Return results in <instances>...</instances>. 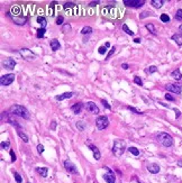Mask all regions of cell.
I'll list each match as a JSON object with an SVG mask.
<instances>
[{
	"mask_svg": "<svg viewBox=\"0 0 182 183\" xmlns=\"http://www.w3.org/2000/svg\"><path fill=\"white\" fill-rule=\"evenodd\" d=\"M9 112L15 115V116H18L20 118H24L26 120H28L31 118V113L29 111L26 109L24 106H20V105H14L9 108Z\"/></svg>",
	"mask_w": 182,
	"mask_h": 183,
	"instance_id": "obj_1",
	"label": "cell"
},
{
	"mask_svg": "<svg viewBox=\"0 0 182 183\" xmlns=\"http://www.w3.org/2000/svg\"><path fill=\"white\" fill-rule=\"evenodd\" d=\"M126 149V143L122 139H115L112 145V153L116 157H120Z\"/></svg>",
	"mask_w": 182,
	"mask_h": 183,
	"instance_id": "obj_2",
	"label": "cell"
},
{
	"mask_svg": "<svg viewBox=\"0 0 182 183\" xmlns=\"http://www.w3.org/2000/svg\"><path fill=\"white\" fill-rule=\"evenodd\" d=\"M156 138L165 147H171L173 145V137L167 133H159Z\"/></svg>",
	"mask_w": 182,
	"mask_h": 183,
	"instance_id": "obj_3",
	"label": "cell"
},
{
	"mask_svg": "<svg viewBox=\"0 0 182 183\" xmlns=\"http://www.w3.org/2000/svg\"><path fill=\"white\" fill-rule=\"evenodd\" d=\"M96 125H97V128L99 130H102V129L107 128L108 125H109V119L107 116H99L97 119H96Z\"/></svg>",
	"mask_w": 182,
	"mask_h": 183,
	"instance_id": "obj_4",
	"label": "cell"
},
{
	"mask_svg": "<svg viewBox=\"0 0 182 183\" xmlns=\"http://www.w3.org/2000/svg\"><path fill=\"white\" fill-rule=\"evenodd\" d=\"M18 52L19 54L21 55V57L24 60H26V61H33V60L36 58V55L34 54L31 50H28V48H20Z\"/></svg>",
	"mask_w": 182,
	"mask_h": 183,
	"instance_id": "obj_5",
	"label": "cell"
},
{
	"mask_svg": "<svg viewBox=\"0 0 182 183\" xmlns=\"http://www.w3.org/2000/svg\"><path fill=\"white\" fill-rule=\"evenodd\" d=\"M14 80H15V74H6V75H2L0 78V84L3 86V87H7V86H10L14 82Z\"/></svg>",
	"mask_w": 182,
	"mask_h": 183,
	"instance_id": "obj_6",
	"label": "cell"
},
{
	"mask_svg": "<svg viewBox=\"0 0 182 183\" xmlns=\"http://www.w3.org/2000/svg\"><path fill=\"white\" fill-rule=\"evenodd\" d=\"M165 89L170 92L180 94L182 92V86L181 84H179V83H169V84L165 86Z\"/></svg>",
	"mask_w": 182,
	"mask_h": 183,
	"instance_id": "obj_7",
	"label": "cell"
},
{
	"mask_svg": "<svg viewBox=\"0 0 182 183\" xmlns=\"http://www.w3.org/2000/svg\"><path fill=\"white\" fill-rule=\"evenodd\" d=\"M145 1L144 0H124V5L127 7H133V8H141L144 6Z\"/></svg>",
	"mask_w": 182,
	"mask_h": 183,
	"instance_id": "obj_8",
	"label": "cell"
},
{
	"mask_svg": "<svg viewBox=\"0 0 182 183\" xmlns=\"http://www.w3.org/2000/svg\"><path fill=\"white\" fill-rule=\"evenodd\" d=\"M7 16L10 17L15 21V24H17V25H25L27 23V20H28L27 17H17V16H14L11 13H7Z\"/></svg>",
	"mask_w": 182,
	"mask_h": 183,
	"instance_id": "obj_9",
	"label": "cell"
},
{
	"mask_svg": "<svg viewBox=\"0 0 182 183\" xmlns=\"http://www.w3.org/2000/svg\"><path fill=\"white\" fill-rule=\"evenodd\" d=\"M2 65H3V68H5V69H8V70H14V69H15V66H16V61H15L14 58H10V57H8V58L3 60V62H2Z\"/></svg>",
	"mask_w": 182,
	"mask_h": 183,
	"instance_id": "obj_10",
	"label": "cell"
},
{
	"mask_svg": "<svg viewBox=\"0 0 182 183\" xmlns=\"http://www.w3.org/2000/svg\"><path fill=\"white\" fill-rule=\"evenodd\" d=\"M64 167H65V170H66L69 173H72V174H78V170H76L75 165L73 164L70 160H66V161H64Z\"/></svg>",
	"mask_w": 182,
	"mask_h": 183,
	"instance_id": "obj_11",
	"label": "cell"
},
{
	"mask_svg": "<svg viewBox=\"0 0 182 183\" xmlns=\"http://www.w3.org/2000/svg\"><path fill=\"white\" fill-rule=\"evenodd\" d=\"M106 170L108 171V173L104 174V180L107 183H115V174H114V172L108 167H106Z\"/></svg>",
	"mask_w": 182,
	"mask_h": 183,
	"instance_id": "obj_12",
	"label": "cell"
},
{
	"mask_svg": "<svg viewBox=\"0 0 182 183\" xmlns=\"http://www.w3.org/2000/svg\"><path fill=\"white\" fill-rule=\"evenodd\" d=\"M86 109L88 110L89 112H91V113H99V108L96 106V103L94 102H92V101H90V102H87L86 103Z\"/></svg>",
	"mask_w": 182,
	"mask_h": 183,
	"instance_id": "obj_13",
	"label": "cell"
},
{
	"mask_svg": "<svg viewBox=\"0 0 182 183\" xmlns=\"http://www.w3.org/2000/svg\"><path fill=\"white\" fill-rule=\"evenodd\" d=\"M89 148H90L91 151H92V153H93V157H94V160H96V161H99V160H100V157H101V154H100V152H99L98 147H96L94 145L90 144V145H89Z\"/></svg>",
	"mask_w": 182,
	"mask_h": 183,
	"instance_id": "obj_14",
	"label": "cell"
},
{
	"mask_svg": "<svg viewBox=\"0 0 182 183\" xmlns=\"http://www.w3.org/2000/svg\"><path fill=\"white\" fill-rule=\"evenodd\" d=\"M147 170L149 173L152 174H156L160 172V166L156 164V163H152V164H148L147 165Z\"/></svg>",
	"mask_w": 182,
	"mask_h": 183,
	"instance_id": "obj_15",
	"label": "cell"
},
{
	"mask_svg": "<svg viewBox=\"0 0 182 183\" xmlns=\"http://www.w3.org/2000/svg\"><path fill=\"white\" fill-rule=\"evenodd\" d=\"M82 108H83V103L76 102V103H74L72 107H71V110H72V112H74L75 115H79V113L81 112Z\"/></svg>",
	"mask_w": 182,
	"mask_h": 183,
	"instance_id": "obj_16",
	"label": "cell"
},
{
	"mask_svg": "<svg viewBox=\"0 0 182 183\" xmlns=\"http://www.w3.org/2000/svg\"><path fill=\"white\" fill-rule=\"evenodd\" d=\"M73 94H74L73 92H64V93H62V94H60V95H56L55 99L62 101V100H65V99H70Z\"/></svg>",
	"mask_w": 182,
	"mask_h": 183,
	"instance_id": "obj_17",
	"label": "cell"
},
{
	"mask_svg": "<svg viewBox=\"0 0 182 183\" xmlns=\"http://www.w3.org/2000/svg\"><path fill=\"white\" fill-rule=\"evenodd\" d=\"M35 171H36L39 175H42L43 178H46V176H47V173H48V168H47V167H36Z\"/></svg>",
	"mask_w": 182,
	"mask_h": 183,
	"instance_id": "obj_18",
	"label": "cell"
},
{
	"mask_svg": "<svg viewBox=\"0 0 182 183\" xmlns=\"http://www.w3.org/2000/svg\"><path fill=\"white\" fill-rule=\"evenodd\" d=\"M36 20H37V23L42 26V28H45V27H46V25H47V20H46L45 17H43V16H38Z\"/></svg>",
	"mask_w": 182,
	"mask_h": 183,
	"instance_id": "obj_19",
	"label": "cell"
},
{
	"mask_svg": "<svg viewBox=\"0 0 182 183\" xmlns=\"http://www.w3.org/2000/svg\"><path fill=\"white\" fill-rule=\"evenodd\" d=\"M60 42L57 40V39H52L51 40V48L53 50V51H57V50H60Z\"/></svg>",
	"mask_w": 182,
	"mask_h": 183,
	"instance_id": "obj_20",
	"label": "cell"
},
{
	"mask_svg": "<svg viewBox=\"0 0 182 183\" xmlns=\"http://www.w3.org/2000/svg\"><path fill=\"white\" fill-rule=\"evenodd\" d=\"M17 134H18V136L25 142V143H28V141H29V139H28V136H27L21 129H17Z\"/></svg>",
	"mask_w": 182,
	"mask_h": 183,
	"instance_id": "obj_21",
	"label": "cell"
},
{
	"mask_svg": "<svg viewBox=\"0 0 182 183\" xmlns=\"http://www.w3.org/2000/svg\"><path fill=\"white\" fill-rule=\"evenodd\" d=\"M172 39H173L179 46H181L182 45V35L181 34H174V35L172 36Z\"/></svg>",
	"mask_w": 182,
	"mask_h": 183,
	"instance_id": "obj_22",
	"label": "cell"
},
{
	"mask_svg": "<svg viewBox=\"0 0 182 183\" xmlns=\"http://www.w3.org/2000/svg\"><path fill=\"white\" fill-rule=\"evenodd\" d=\"M171 75H172V76H173V78H174L175 80H178V81L182 79V73L180 72V70H179V69L174 70V71H173V72L171 73Z\"/></svg>",
	"mask_w": 182,
	"mask_h": 183,
	"instance_id": "obj_23",
	"label": "cell"
},
{
	"mask_svg": "<svg viewBox=\"0 0 182 183\" xmlns=\"http://www.w3.org/2000/svg\"><path fill=\"white\" fill-rule=\"evenodd\" d=\"M151 3H152L153 7H155V8H161V7L163 6L164 1L163 0H152Z\"/></svg>",
	"mask_w": 182,
	"mask_h": 183,
	"instance_id": "obj_24",
	"label": "cell"
},
{
	"mask_svg": "<svg viewBox=\"0 0 182 183\" xmlns=\"http://www.w3.org/2000/svg\"><path fill=\"white\" fill-rule=\"evenodd\" d=\"M109 46H110L109 43H106V45H105V46H100V47H99V50H98L99 54H101V55L106 54V53H107V48H108Z\"/></svg>",
	"mask_w": 182,
	"mask_h": 183,
	"instance_id": "obj_25",
	"label": "cell"
},
{
	"mask_svg": "<svg viewBox=\"0 0 182 183\" xmlns=\"http://www.w3.org/2000/svg\"><path fill=\"white\" fill-rule=\"evenodd\" d=\"M145 27L149 30V33H151V34L156 35V29H155V27H154V25H153V24H146Z\"/></svg>",
	"mask_w": 182,
	"mask_h": 183,
	"instance_id": "obj_26",
	"label": "cell"
},
{
	"mask_svg": "<svg viewBox=\"0 0 182 183\" xmlns=\"http://www.w3.org/2000/svg\"><path fill=\"white\" fill-rule=\"evenodd\" d=\"M75 126H76V128L79 129L80 131H83V130L86 129V124H84V121H82V120L78 121V123L75 124Z\"/></svg>",
	"mask_w": 182,
	"mask_h": 183,
	"instance_id": "obj_27",
	"label": "cell"
},
{
	"mask_svg": "<svg viewBox=\"0 0 182 183\" xmlns=\"http://www.w3.org/2000/svg\"><path fill=\"white\" fill-rule=\"evenodd\" d=\"M45 28H38L37 29V33H36V36H37V38H43L44 37V35H45Z\"/></svg>",
	"mask_w": 182,
	"mask_h": 183,
	"instance_id": "obj_28",
	"label": "cell"
},
{
	"mask_svg": "<svg viewBox=\"0 0 182 183\" xmlns=\"http://www.w3.org/2000/svg\"><path fill=\"white\" fill-rule=\"evenodd\" d=\"M91 33H92V28H91L90 26H84V27L82 28V30H81V34H83V35L91 34Z\"/></svg>",
	"mask_w": 182,
	"mask_h": 183,
	"instance_id": "obj_29",
	"label": "cell"
},
{
	"mask_svg": "<svg viewBox=\"0 0 182 183\" xmlns=\"http://www.w3.org/2000/svg\"><path fill=\"white\" fill-rule=\"evenodd\" d=\"M11 14H15V16H17V15L20 14V7H19L18 5L13 6V8H11Z\"/></svg>",
	"mask_w": 182,
	"mask_h": 183,
	"instance_id": "obj_30",
	"label": "cell"
},
{
	"mask_svg": "<svg viewBox=\"0 0 182 183\" xmlns=\"http://www.w3.org/2000/svg\"><path fill=\"white\" fill-rule=\"evenodd\" d=\"M156 71H157V68H156L155 65H151V66H148V68H147V69L145 70L146 73H149V74H151V73H155Z\"/></svg>",
	"mask_w": 182,
	"mask_h": 183,
	"instance_id": "obj_31",
	"label": "cell"
},
{
	"mask_svg": "<svg viewBox=\"0 0 182 183\" xmlns=\"http://www.w3.org/2000/svg\"><path fill=\"white\" fill-rule=\"evenodd\" d=\"M128 151H129L130 154H133V155H135V156H138V155H139V151H138V148H136V147H129Z\"/></svg>",
	"mask_w": 182,
	"mask_h": 183,
	"instance_id": "obj_32",
	"label": "cell"
},
{
	"mask_svg": "<svg viewBox=\"0 0 182 183\" xmlns=\"http://www.w3.org/2000/svg\"><path fill=\"white\" fill-rule=\"evenodd\" d=\"M122 28H123V29L126 32V34H128V35H130V36H133V35H134V32H132V30L128 28V26L126 25V24H123Z\"/></svg>",
	"mask_w": 182,
	"mask_h": 183,
	"instance_id": "obj_33",
	"label": "cell"
},
{
	"mask_svg": "<svg viewBox=\"0 0 182 183\" xmlns=\"http://www.w3.org/2000/svg\"><path fill=\"white\" fill-rule=\"evenodd\" d=\"M13 174H14V176H15V180H16V182H17V183L23 182V179H21V176L19 175V173H17V172H13Z\"/></svg>",
	"mask_w": 182,
	"mask_h": 183,
	"instance_id": "obj_34",
	"label": "cell"
},
{
	"mask_svg": "<svg viewBox=\"0 0 182 183\" xmlns=\"http://www.w3.org/2000/svg\"><path fill=\"white\" fill-rule=\"evenodd\" d=\"M134 82L136 83V84H138V86H143V80L139 78V76H134Z\"/></svg>",
	"mask_w": 182,
	"mask_h": 183,
	"instance_id": "obj_35",
	"label": "cell"
},
{
	"mask_svg": "<svg viewBox=\"0 0 182 183\" xmlns=\"http://www.w3.org/2000/svg\"><path fill=\"white\" fill-rule=\"evenodd\" d=\"M175 19H177V20H180V21H182V9H178V10H177V14H175Z\"/></svg>",
	"mask_w": 182,
	"mask_h": 183,
	"instance_id": "obj_36",
	"label": "cell"
},
{
	"mask_svg": "<svg viewBox=\"0 0 182 183\" xmlns=\"http://www.w3.org/2000/svg\"><path fill=\"white\" fill-rule=\"evenodd\" d=\"M161 20H162L163 23H169V21H170V17H169L166 14H162V15H161Z\"/></svg>",
	"mask_w": 182,
	"mask_h": 183,
	"instance_id": "obj_37",
	"label": "cell"
},
{
	"mask_svg": "<svg viewBox=\"0 0 182 183\" xmlns=\"http://www.w3.org/2000/svg\"><path fill=\"white\" fill-rule=\"evenodd\" d=\"M10 147V143L9 142H1V148L2 149H8Z\"/></svg>",
	"mask_w": 182,
	"mask_h": 183,
	"instance_id": "obj_38",
	"label": "cell"
},
{
	"mask_svg": "<svg viewBox=\"0 0 182 183\" xmlns=\"http://www.w3.org/2000/svg\"><path fill=\"white\" fill-rule=\"evenodd\" d=\"M63 21H64L63 16H58V17L56 18V25H63Z\"/></svg>",
	"mask_w": 182,
	"mask_h": 183,
	"instance_id": "obj_39",
	"label": "cell"
},
{
	"mask_svg": "<svg viewBox=\"0 0 182 183\" xmlns=\"http://www.w3.org/2000/svg\"><path fill=\"white\" fill-rule=\"evenodd\" d=\"M10 156H11V162H15V161L17 160V157H16V154H15L14 149H10Z\"/></svg>",
	"mask_w": 182,
	"mask_h": 183,
	"instance_id": "obj_40",
	"label": "cell"
},
{
	"mask_svg": "<svg viewBox=\"0 0 182 183\" xmlns=\"http://www.w3.org/2000/svg\"><path fill=\"white\" fill-rule=\"evenodd\" d=\"M75 6V3L74 2H65L64 3V8L65 9H68V8H72V7H74Z\"/></svg>",
	"mask_w": 182,
	"mask_h": 183,
	"instance_id": "obj_41",
	"label": "cell"
},
{
	"mask_svg": "<svg viewBox=\"0 0 182 183\" xmlns=\"http://www.w3.org/2000/svg\"><path fill=\"white\" fill-rule=\"evenodd\" d=\"M127 109L130 110V111H133V112H135V113H137V115H141V113H143L142 111H139V110L135 109V108H133V107H129V106L127 107Z\"/></svg>",
	"mask_w": 182,
	"mask_h": 183,
	"instance_id": "obj_42",
	"label": "cell"
},
{
	"mask_svg": "<svg viewBox=\"0 0 182 183\" xmlns=\"http://www.w3.org/2000/svg\"><path fill=\"white\" fill-rule=\"evenodd\" d=\"M70 29H71V26H70V24H65V25L63 26V29H62V30H63L64 33H68V30H70Z\"/></svg>",
	"mask_w": 182,
	"mask_h": 183,
	"instance_id": "obj_43",
	"label": "cell"
},
{
	"mask_svg": "<svg viewBox=\"0 0 182 183\" xmlns=\"http://www.w3.org/2000/svg\"><path fill=\"white\" fill-rule=\"evenodd\" d=\"M37 152H38V154H42V153L44 152V146H43L42 144H38V145H37Z\"/></svg>",
	"mask_w": 182,
	"mask_h": 183,
	"instance_id": "obj_44",
	"label": "cell"
},
{
	"mask_svg": "<svg viewBox=\"0 0 182 183\" xmlns=\"http://www.w3.org/2000/svg\"><path fill=\"white\" fill-rule=\"evenodd\" d=\"M165 99H166V100H169V101H175V99H174L171 94H169V93H166V94H165Z\"/></svg>",
	"mask_w": 182,
	"mask_h": 183,
	"instance_id": "obj_45",
	"label": "cell"
},
{
	"mask_svg": "<svg viewBox=\"0 0 182 183\" xmlns=\"http://www.w3.org/2000/svg\"><path fill=\"white\" fill-rule=\"evenodd\" d=\"M152 13H149V11H144L142 15H139V17H141V19H143V18H145V17H147V16H149Z\"/></svg>",
	"mask_w": 182,
	"mask_h": 183,
	"instance_id": "obj_46",
	"label": "cell"
},
{
	"mask_svg": "<svg viewBox=\"0 0 182 183\" xmlns=\"http://www.w3.org/2000/svg\"><path fill=\"white\" fill-rule=\"evenodd\" d=\"M101 102H102V105H104V107H106L107 109H111V107H110L109 105H108V102H107V101H106L105 99H102V100H101Z\"/></svg>",
	"mask_w": 182,
	"mask_h": 183,
	"instance_id": "obj_47",
	"label": "cell"
},
{
	"mask_svg": "<svg viewBox=\"0 0 182 183\" xmlns=\"http://www.w3.org/2000/svg\"><path fill=\"white\" fill-rule=\"evenodd\" d=\"M115 50H116L115 47H112V48L110 50V52H109V53H108V55H107V57H106V60H108V58H110V56H111V55H112V54H114V53H115Z\"/></svg>",
	"mask_w": 182,
	"mask_h": 183,
	"instance_id": "obj_48",
	"label": "cell"
},
{
	"mask_svg": "<svg viewBox=\"0 0 182 183\" xmlns=\"http://www.w3.org/2000/svg\"><path fill=\"white\" fill-rule=\"evenodd\" d=\"M173 110H174V112H175V118L178 119V118L181 116V111H180L179 109H173Z\"/></svg>",
	"mask_w": 182,
	"mask_h": 183,
	"instance_id": "obj_49",
	"label": "cell"
},
{
	"mask_svg": "<svg viewBox=\"0 0 182 183\" xmlns=\"http://www.w3.org/2000/svg\"><path fill=\"white\" fill-rule=\"evenodd\" d=\"M51 129H52V130H55V129H56V121H55V120H53V121H52V125H51Z\"/></svg>",
	"mask_w": 182,
	"mask_h": 183,
	"instance_id": "obj_50",
	"label": "cell"
},
{
	"mask_svg": "<svg viewBox=\"0 0 182 183\" xmlns=\"http://www.w3.org/2000/svg\"><path fill=\"white\" fill-rule=\"evenodd\" d=\"M122 68H123L124 70H127V69H128V68H129V66H128V64H127V63H123V64H122Z\"/></svg>",
	"mask_w": 182,
	"mask_h": 183,
	"instance_id": "obj_51",
	"label": "cell"
},
{
	"mask_svg": "<svg viewBox=\"0 0 182 183\" xmlns=\"http://www.w3.org/2000/svg\"><path fill=\"white\" fill-rule=\"evenodd\" d=\"M98 3H99V1H92V2H90V3H89V6H91V7H93V6L98 5Z\"/></svg>",
	"mask_w": 182,
	"mask_h": 183,
	"instance_id": "obj_52",
	"label": "cell"
},
{
	"mask_svg": "<svg viewBox=\"0 0 182 183\" xmlns=\"http://www.w3.org/2000/svg\"><path fill=\"white\" fill-rule=\"evenodd\" d=\"M134 42H135V43H137V44H138V43H141V42H142V39H141V38H138V37H137V38H135V39H134Z\"/></svg>",
	"mask_w": 182,
	"mask_h": 183,
	"instance_id": "obj_53",
	"label": "cell"
},
{
	"mask_svg": "<svg viewBox=\"0 0 182 183\" xmlns=\"http://www.w3.org/2000/svg\"><path fill=\"white\" fill-rule=\"evenodd\" d=\"M179 32H180V34L182 35V25H180V27H179Z\"/></svg>",
	"mask_w": 182,
	"mask_h": 183,
	"instance_id": "obj_54",
	"label": "cell"
},
{
	"mask_svg": "<svg viewBox=\"0 0 182 183\" xmlns=\"http://www.w3.org/2000/svg\"><path fill=\"white\" fill-rule=\"evenodd\" d=\"M178 166H181L182 167V161H179V162H178Z\"/></svg>",
	"mask_w": 182,
	"mask_h": 183,
	"instance_id": "obj_55",
	"label": "cell"
},
{
	"mask_svg": "<svg viewBox=\"0 0 182 183\" xmlns=\"http://www.w3.org/2000/svg\"><path fill=\"white\" fill-rule=\"evenodd\" d=\"M27 183H31V182H27Z\"/></svg>",
	"mask_w": 182,
	"mask_h": 183,
	"instance_id": "obj_56",
	"label": "cell"
}]
</instances>
